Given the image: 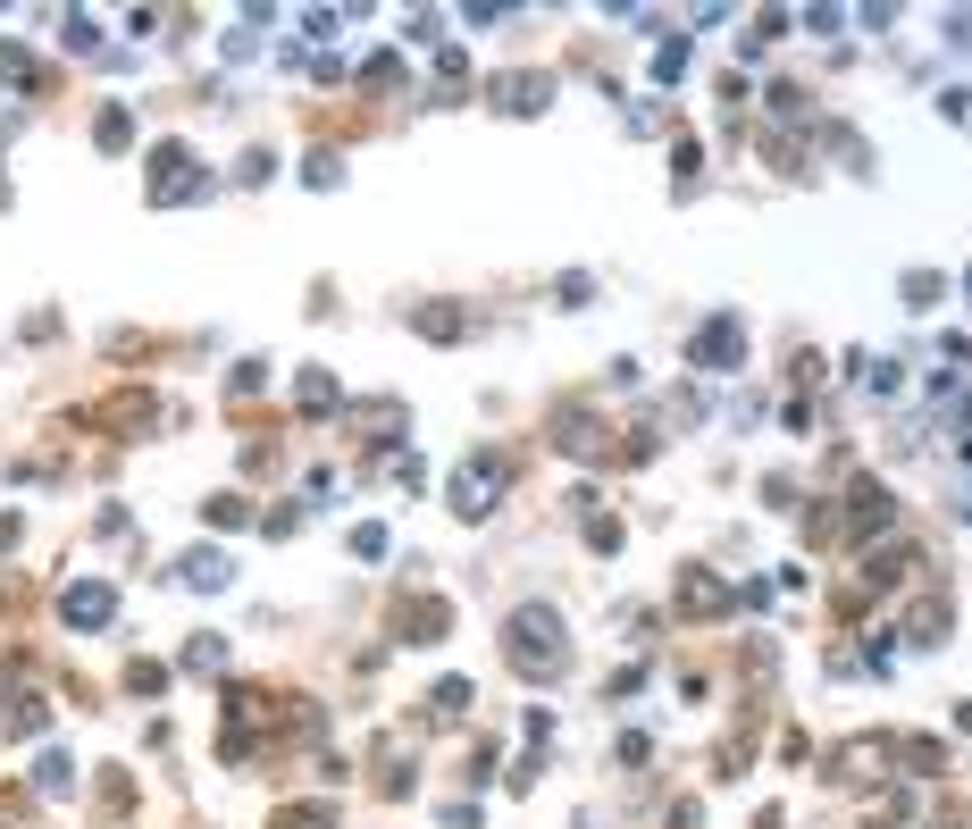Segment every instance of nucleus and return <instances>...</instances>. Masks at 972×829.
<instances>
[{
    "label": "nucleus",
    "instance_id": "9b49d317",
    "mask_svg": "<svg viewBox=\"0 0 972 829\" xmlns=\"http://www.w3.org/2000/svg\"><path fill=\"white\" fill-rule=\"evenodd\" d=\"M964 520H972V478H964Z\"/></svg>",
    "mask_w": 972,
    "mask_h": 829
},
{
    "label": "nucleus",
    "instance_id": "0eeeda50",
    "mask_svg": "<svg viewBox=\"0 0 972 829\" xmlns=\"http://www.w3.org/2000/svg\"><path fill=\"white\" fill-rule=\"evenodd\" d=\"M235 570H227V553H185V586H202V595H211V586H227Z\"/></svg>",
    "mask_w": 972,
    "mask_h": 829
},
{
    "label": "nucleus",
    "instance_id": "6e6552de",
    "mask_svg": "<svg viewBox=\"0 0 972 829\" xmlns=\"http://www.w3.org/2000/svg\"><path fill=\"white\" fill-rule=\"evenodd\" d=\"M34 788H42V796H68V754H42V763H34Z\"/></svg>",
    "mask_w": 972,
    "mask_h": 829
},
{
    "label": "nucleus",
    "instance_id": "f257e3e1",
    "mask_svg": "<svg viewBox=\"0 0 972 829\" xmlns=\"http://www.w3.org/2000/svg\"><path fill=\"white\" fill-rule=\"evenodd\" d=\"M503 637H512V645H503V654H512V671H529V678H545V671H562V662H571V645H562V621H553L545 603H520Z\"/></svg>",
    "mask_w": 972,
    "mask_h": 829
},
{
    "label": "nucleus",
    "instance_id": "423d86ee",
    "mask_svg": "<svg viewBox=\"0 0 972 829\" xmlns=\"http://www.w3.org/2000/svg\"><path fill=\"white\" fill-rule=\"evenodd\" d=\"M495 101L529 117V110H545V101H553V84H545V75H503V84H495Z\"/></svg>",
    "mask_w": 972,
    "mask_h": 829
},
{
    "label": "nucleus",
    "instance_id": "20e7f679",
    "mask_svg": "<svg viewBox=\"0 0 972 829\" xmlns=\"http://www.w3.org/2000/svg\"><path fill=\"white\" fill-rule=\"evenodd\" d=\"M59 612H68L76 628H101V621L117 612V595H110L101 579H84V586H68V595H59Z\"/></svg>",
    "mask_w": 972,
    "mask_h": 829
},
{
    "label": "nucleus",
    "instance_id": "9d476101",
    "mask_svg": "<svg viewBox=\"0 0 972 829\" xmlns=\"http://www.w3.org/2000/svg\"><path fill=\"white\" fill-rule=\"evenodd\" d=\"M227 662V645H211V637H193V654H185V671H218Z\"/></svg>",
    "mask_w": 972,
    "mask_h": 829
},
{
    "label": "nucleus",
    "instance_id": "39448f33",
    "mask_svg": "<svg viewBox=\"0 0 972 829\" xmlns=\"http://www.w3.org/2000/svg\"><path fill=\"white\" fill-rule=\"evenodd\" d=\"M738 352H746L738 319H713V327H696V360H705V369H738Z\"/></svg>",
    "mask_w": 972,
    "mask_h": 829
},
{
    "label": "nucleus",
    "instance_id": "1a4fd4ad",
    "mask_svg": "<svg viewBox=\"0 0 972 829\" xmlns=\"http://www.w3.org/2000/svg\"><path fill=\"white\" fill-rule=\"evenodd\" d=\"M889 520V503H880V487H856V528H880Z\"/></svg>",
    "mask_w": 972,
    "mask_h": 829
},
{
    "label": "nucleus",
    "instance_id": "f03ea898",
    "mask_svg": "<svg viewBox=\"0 0 972 829\" xmlns=\"http://www.w3.org/2000/svg\"><path fill=\"white\" fill-rule=\"evenodd\" d=\"M495 494H503V461L470 452V461L453 470V511H461V520H487V511H495Z\"/></svg>",
    "mask_w": 972,
    "mask_h": 829
},
{
    "label": "nucleus",
    "instance_id": "7ed1b4c3",
    "mask_svg": "<svg viewBox=\"0 0 972 829\" xmlns=\"http://www.w3.org/2000/svg\"><path fill=\"white\" fill-rule=\"evenodd\" d=\"M152 193H160V202H193V193H202V176H193V151L185 143H160L152 151Z\"/></svg>",
    "mask_w": 972,
    "mask_h": 829
}]
</instances>
